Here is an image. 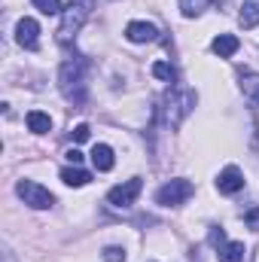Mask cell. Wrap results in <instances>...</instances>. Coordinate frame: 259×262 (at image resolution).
I'll list each match as a JSON object with an SVG mask.
<instances>
[{"label":"cell","mask_w":259,"mask_h":262,"mask_svg":"<svg viewBox=\"0 0 259 262\" xmlns=\"http://www.w3.org/2000/svg\"><path fill=\"white\" fill-rule=\"evenodd\" d=\"M58 89L70 104L85 101V64L79 58H67L58 70Z\"/></svg>","instance_id":"1"},{"label":"cell","mask_w":259,"mask_h":262,"mask_svg":"<svg viewBox=\"0 0 259 262\" xmlns=\"http://www.w3.org/2000/svg\"><path fill=\"white\" fill-rule=\"evenodd\" d=\"M195 107V92L183 89V92H168L165 95V107H162V119L168 128H180V122L192 113Z\"/></svg>","instance_id":"2"},{"label":"cell","mask_w":259,"mask_h":262,"mask_svg":"<svg viewBox=\"0 0 259 262\" xmlns=\"http://www.w3.org/2000/svg\"><path fill=\"white\" fill-rule=\"evenodd\" d=\"M85 18H89V6H85L82 0L64 6V12H61V28H58V43H61V46H67V43L79 34V28L85 25Z\"/></svg>","instance_id":"3"},{"label":"cell","mask_w":259,"mask_h":262,"mask_svg":"<svg viewBox=\"0 0 259 262\" xmlns=\"http://www.w3.org/2000/svg\"><path fill=\"white\" fill-rule=\"evenodd\" d=\"M15 192H18V198H21L28 207H34V210H46V207L55 204V195H52L46 186L34 183V180H18V183H15Z\"/></svg>","instance_id":"4"},{"label":"cell","mask_w":259,"mask_h":262,"mask_svg":"<svg viewBox=\"0 0 259 262\" xmlns=\"http://www.w3.org/2000/svg\"><path fill=\"white\" fill-rule=\"evenodd\" d=\"M195 192V186L189 180H183V177H177V180H168L159 192H156V201L162 204V207H177V204H183L186 198Z\"/></svg>","instance_id":"5"},{"label":"cell","mask_w":259,"mask_h":262,"mask_svg":"<svg viewBox=\"0 0 259 262\" xmlns=\"http://www.w3.org/2000/svg\"><path fill=\"white\" fill-rule=\"evenodd\" d=\"M140 189H143V183H140V177H131L125 183H119V186H113L110 192H107V201L113 204V207H131L137 195H140Z\"/></svg>","instance_id":"6"},{"label":"cell","mask_w":259,"mask_h":262,"mask_svg":"<svg viewBox=\"0 0 259 262\" xmlns=\"http://www.w3.org/2000/svg\"><path fill=\"white\" fill-rule=\"evenodd\" d=\"M15 40H18V46H25V49H40V25L34 21V18H18V25H15Z\"/></svg>","instance_id":"7"},{"label":"cell","mask_w":259,"mask_h":262,"mask_svg":"<svg viewBox=\"0 0 259 262\" xmlns=\"http://www.w3.org/2000/svg\"><path fill=\"white\" fill-rule=\"evenodd\" d=\"M217 189H220L223 195H235V192H241V189H244V174H241V168H235V165L223 168L220 177H217Z\"/></svg>","instance_id":"8"},{"label":"cell","mask_w":259,"mask_h":262,"mask_svg":"<svg viewBox=\"0 0 259 262\" xmlns=\"http://www.w3.org/2000/svg\"><path fill=\"white\" fill-rule=\"evenodd\" d=\"M125 37L131 43H153V40H159V28L149 25V21H128L125 25Z\"/></svg>","instance_id":"9"},{"label":"cell","mask_w":259,"mask_h":262,"mask_svg":"<svg viewBox=\"0 0 259 262\" xmlns=\"http://www.w3.org/2000/svg\"><path fill=\"white\" fill-rule=\"evenodd\" d=\"M210 49H213V55H220V58H232V55L241 49V40H238L235 34H220V37H213Z\"/></svg>","instance_id":"10"},{"label":"cell","mask_w":259,"mask_h":262,"mask_svg":"<svg viewBox=\"0 0 259 262\" xmlns=\"http://www.w3.org/2000/svg\"><path fill=\"white\" fill-rule=\"evenodd\" d=\"M92 165H95L98 171H113V165H116L113 149H110L107 143H95V146H92Z\"/></svg>","instance_id":"11"},{"label":"cell","mask_w":259,"mask_h":262,"mask_svg":"<svg viewBox=\"0 0 259 262\" xmlns=\"http://www.w3.org/2000/svg\"><path fill=\"white\" fill-rule=\"evenodd\" d=\"M238 21H241V28H244V31L256 28V25H259V0H244Z\"/></svg>","instance_id":"12"},{"label":"cell","mask_w":259,"mask_h":262,"mask_svg":"<svg viewBox=\"0 0 259 262\" xmlns=\"http://www.w3.org/2000/svg\"><path fill=\"white\" fill-rule=\"evenodd\" d=\"M220 262H244V244L241 241H226L220 250H217Z\"/></svg>","instance_id":"13"},{"label":"cell","mask_w":259,"mask_h":262,"mask_svg":"<svg viewBox=\"0 0 259 262\" xmlns=\"http://www.w3.org/2000/svg\"><path fill=\"white\" fill-rule=\"evenodd\" d=\"M61 180H64L67 186H76V189H79V186H89V183H92V174L73 165V168H64V171H61Z\"/></svg>","instance_id":"14"},{"label":"cell","mask_w":259,"mask_h":262,"mask_svg":"<svg viewBox=\"0 0 259 262\" xmlns=\"http://www.w3.org/2000/svg\"><path fill=\"white\" fill-rule=\"evenodd\" d=\"M28 128L34 131V134H46V131L52 128L49 113H43V110H31V113H28Z\"/></svg>","instance_id":"15"},{"label":"cell","mask_w":259,"mask_h":262,"mask_svg":"<svg viewBox=\"0 0 259 262\" xmlns=\"http://www.w3.org/2000/svg\"><path fill=\"white\" fill-rule=\"evenodd\" d=\"M241 89H244L247 98H253V101L259 104V73H253V70H241Z\"/></svg>","instance_id":"16"},{"label":"cell","mask_w":259,"mask_h":262,"mask_svg":"<svg viewBox=\"0 0 259 262\" xmlns=\"http://www.w3.org/2000/svg\"><path fill=\"white\" fill-rule=\"evenodd\" d=\"M210 3H213V0H180V12H183L186 18H195V15H201L204 9H210Z\"/></svg>","instance_id":"17"},{"label":"cell","mask_w":259,"mask_h":262,"mask_svg":"<svg viewBox=\"0 0 259 262\" xmlns=\"http://www.w3.org/2000/svg\"><path fill=\"white\" fill-rule=\"evenodd\" d=\"M43 15H61L64 12V6H61V0H31Z\"/></svg>","instance_id":"18"},{"label":"cell","mask_w":259,"mask_h":262,"mask_svg":"<svg viewBox=\"0 0 259 262\" xmlns=\"http://www.w3.org/2000/svg\"><path fill=\"white\" fill-rule=\"evenodd\" d=\"M153 76H159V79H168V82H171V79L177 76V70L168 64V61H156V64H153Z\"/></svg>","instance_id":"19"},{"label":"cell","mask_w":259,"mask_h":262,"mask_svg":"<svg viewBox=\"0 0 259 262\" xmlns=\"http://www.w3.org/2000/svg\"><path fill=\"white\" fill-rule=\"evenodd\" d=\"M207 241H210V247H217V250H220V247L226 244V232H223L220 226H213V229H210V235H207Z\"/></svg>","instance_id":"20"},{"label":"cell","mask_w":259,"mask_h":262,"mask_svg":"<svg viewBox=\"0 0 259 262\" xmlns=\"http://www.w3.org/2000/svg\"><path fill=\"white\" fill-rule=\"evenodd\" d=\"M104 262H125L122 247H104Z\"/></svg>","instance_id":"21"},{"label":"cell","mask_w":259,"mask_h":262,"mask_svg":"<svg viewBox=\"0 0 259 262\" xmlns=\"http://www.w3.org/2000/svg\"><path fill=\"white\" fill-rule=\"evenodd\" d=\"M70 134H73V140H76V143H85V140L92 137V128H89V125H76Z\"/></svg>","instance_id":"22"},{"label":"cell","mask_w":259,"mask_h":262,"mask_svg":"<svg viewBox=\"0 0 259 262\" xmlns=\"http://www.w3.org/2000/svg\"><path fill=\"white\" fill-rule=\"evenodd\" d=\"M64 156L70 159V162H73V165H79V162H82V152H79V149H67Z\"/></svg>","instance_id":"23"},{"label":"cell","mask_w":259,"mask_h":262,"mask_svg":"<svg viewBox=\"0 0 259 262\" xmlns=\"http://www.w3.org/2000/svg\"><path fill=\"white\" fill-rule=\"evenodd\" d=\"M247 223H259V210H250L247 213Z\"/></svg>","instance_id":"24"}]
</instances>
